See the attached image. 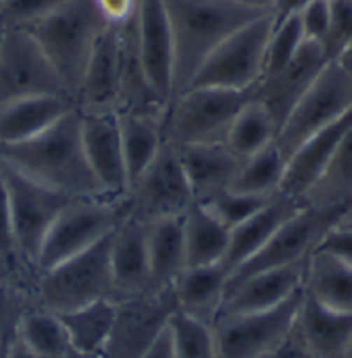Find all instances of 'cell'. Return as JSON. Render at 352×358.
<instances>
[{
  "label": "cell",
  "mask_w": 352,
  "mask_h": 358,
  "mask_svg": "<svg viewBox=\"0 0 352 358\" xmlns=\"http://www.w3.org/2000/svg\"><path fill=\"white\" fill-rule=\"evenodd\" d=\"M0 159L39 183L74 198L107 196L85 157L78 108L27 143L0 146Z\"/></svg>",
  "instance_id": "6da1fadb"
},
{
  "label": "cell",
  "mask_w": 352,
  "mask_h": 358,
  "mask_svg": "<svg viewBox=\"0 0 352 358\" xmlns=\"http://www.w3.org/2000/svg\"><path fill=\"white\" fill-rule=\"evenodd\" d=\"M174 36V97H177L211 52L249 21L268 15L235 0H163Z\"/></svg>",
  "instance_id": "7a4b0ae2"
},
{
  "label": "cell",
  "mask_w": 352,
  "mask_h": 358,
  "mask_svg": "<svg viewBox=\"0 0 352 358\" xmlns=\"http://www.w3.org/2000/svg\"><path fill=\"white\" fill-rule=\"evenodd\" d=\"M107 25L93 0H64L56 10L25 27L74 101L93 45Z\"/></svg>",
  "instance_id": "3957f363"
},
{
  "label": "cell",
  "mask_w": 352,
  "mask_h": 358,
  "mask_svg": "<svg viewBox=\"0 0 352 358\" xmlns=\"http://www.w3.org/2000/svg\"><path fill=\"white\" fill-rule=\"evenodd\" d=\"M251 97L253 89H185L165 108V113L161 117L163 141L174 148L190 144L225 143L235 115Z\"/></svg>",
  "instance_id": "277c9868"
},
{
  "label": "cell",
  "mask_w": 352,
  "mask_h": 358,
  "mask_svg": "<svg viewBox=\"0 0 352 358\" xmlns=\"http://www.w3.org/2000/svg\"><path fill=\"white\" fill-rule=\"evenodd\" d=\"M109 245L111 235L62 264L39 272L36 278V307L52 313H66L99 299H113Z\"/></svg>",
  "instance_id": "5b68a950"
},
{
  "label": "cell",
  "mask_w": 352,
  "mask_h": 358,
  "mask_svg": "<svg viewBox=\"0 0 352 358\" xmlns=\"http://www.w3.org/2000/svg\"><path fill=\"white\" fill-rule=\"evenodd\" d=\"M126 216V196L72 200L54 218L52 227L45 233V239L37 253L36 276L106 239Z\"/></svg>",
  "instance_id": "8992f818"
},
{
  "label": "cell",
  "mask_w": 352,
  "mask_h": 358,
  "mask_svg": "<svg viewBox=\"0 0 352 358\" xmlns=\"http://www.w3.org/2000/svg\"><path fill=\"white\" fill-rule=\"evenodd\" d=\"M274 27L272 13L262 15L249 21L241 29L227 37L211 52V56L202 62V66L194 74L192 87H216V89H233L249 91L258 85L264 71V56L268 48V39Z\"/></svg>",
  "instance_id": "52a82bcc"
},
{
  "label": "cell",
  "mask_w": 352,
  "mask_h": 358,
  "mask_svg": "<svg viewBox=\"0 0 352 358\" xmlns=\"http://www.w3.org/2000/svg\"><path fill=\"white\" fill-rule=\"evenodd\" d=\"M0 173L4 178L10 200L13 233L19 259L36 274L37 253L45 239L48 229L52 227L54 218L60 215V210L76 198L39 183L2 159Z\"/></svg>",
  "instance_id": "ba28073f"
},
{
  "label": "cell",
  "mask_w": 352,
  "mask_h": 358,
  "mask_svg": "<svg viewBox=\"0 0 352 358\" xmlns=\"http://www.w3.org/2000/svg\"><path fill=\"white\" fill-rule=\"evenodd\" d=\"M351 109L352 80L338 62L330 60L284 117L276 134L279 148L288 159L309 136L334 124Z\"/></svg>",
  "instance_id": "9c48e42d"
},
{
  "label": "cell",
  "mask_w": 352,
  "mask_h": 358,
  "mask_svg": "<svg viewBox=\"0 0 352 358\" xmlns=\"http://www.w3.org/2000/svg\"><path fill=\"white\" fill-rule=\"evenodd\" d=\"M305 290H297L284 303L251 313L218 315L212 322L216 357L260 358L272 350L297 323Z\"/></svg>",
  "instance_id": "30bf717a"
},
{
  "label": "cell",
  "mask_w": 352,
  "mask_h": 358,
  "mask_svg": "<svg viewBox=\"0 0 352 358\" xmlns=\"http://www.w3.org/2000/svg\"><path fill=\"white\" fill-rule=\"evenodd\" d=\"M344 208L346 206L319 208V206L301 204L274 231V235L266 241V245L229 276L227 287L260 270L305 262L316 251L317 243L325 235V231L340 220Z\"/></svg>",
  "instance_id": "8fae6325"
},
{
  "label": "cell",
  "mask_w": 352,
  "mask_h": 358,
  "mask_svg": "<svg viewBox=\"0 0 352 358\" xmlns=\"http://www.w3.org/2000/svg\"><path fill=\"white\" fill-rule=\"evenodd\" d=\"M36 95L71 97L34 36L23 27H6L0 39V108Z\"/></svg>",
  "instance_id": "7c38bea8"
},
{
  "label": "cell",
  "mask_w": 352,
  "mask_h": 358,
  "mask_svg": "<svg viewBox=\"0 0 352 358\" xmlns=\"http://www.w3.org/2000/svg\"><path fill=\"white\" fill-rule=\"evenodd\" d=\"M176 309L171 287L118 301L115 320L99 358H142L167 329Z\"/></svg>",
  "instance_id": "4fadbf2b"
},
{
  "label": "cell",
  "mask_w": 352,
  "mask_h": 358,
  "mask_svg": "<svg viewBox=\"0 0 352 358\" xmlns=\"http://www.w3.org/2000/svg\"><path fill=\"white\" fill-rule=\"evenodd\" d=\"M128 215L150 222L163 216L183 215L196 200L177 157V150L163 141L161 150L126 194Z\"/></svg>",
  "instance_id": "5bb4252c"
},
{
  "label": "cell",
  "mask_w": 352,
  "mask_h": 358,
  "mask_svg": "<svg viewBox=\"0 0 352 358\" xmlns=\"http://www.w3.org/2000/svg\"><path fill=\"white\" fill-rule=\"evenodd\" d=\"M136 50L142 72L155 97L167 108L174 99V36L163 0H139Z\"/></svg>",
  "instance_id": "9a60e30c"
},
{
  "label": "cell",
  "mask_w": 352,
  "mask_h": 358,
  "mask_svg": "<svg viewBox=\"0 0 352 358\" xmlns=\"http://www.w3.org/2000/svg\"><path fill=\"white\" fill-rule=\"evenodd\" d=\"M80 111V109H78ZM85 157L101 189L111 198L128 194V173L122 150L118 111H80Z\"/></svg>",
  "instance_id": "2e32d148"
},
{
  "label": "cell",
  "mask_w": 352,
  "mask_h": 358,
  "mask_svg": "<svg viewBox=\"0 0 352 358\" xmlns=\"http://www.w3.org/2000/svg\"><path fill=\"white\" fill-rule=\"evenodd\" d=\"M122 27L124 25H107L93 45L76 91V108L80 111H118L120 108Z\"/></svg>",
  "instance_id": "e0dca14e"
},
{
  "label": "cell",
  "mask_w": 352,
  "mask_h": 358,
  "mask_svg": "<svg viewBox=\"0 0 352 358\" xmlns=\"http://www.w3.org/2000/svg\"><path fill=\"white\" fill-rule=\"evenodd\" d=\"M146 227L148 222L128 215L111 233L109 262L115 301L153 292Z\"/></svg>",
  "instance_id": "ac0fdd59"
},
{
  "label": "cell",
  "mask_w": 352,
  "mask_h": 358,
  "mask_svg": "<svg viewBox=\"0 0 352 358\" xmlns=\"http://www.w3.org/2000/svg\"><path fill=\"white\" fill-rule=\"evenodd\" d=\"M305 264L307 259L299 264L281 266V268L260 270L229 285L225 290V299L218 309V315L264 311V309H272L281 305L288 296H293L297 290L303 288Z\"/></svg>",
  "instance_id": "d6986e66"
},
{
  "label": "cell",
  "mask_w": 352,
  "mask_h": 358,
  "mask_svg": "<svg viewBox=\"0 0 352 358\" xmlns=\"http://www.w3.org/2000/svg\"><path fill=\"white\" fill-rule=\"evenodd\" d=\"M328 62L330 60L325 58L323 48L316 41L305 39V43L301 45L297 56L281 72L258 80V85L253 87V97L260 99L268 108L276 126L281 128L288 111L299 101V97L305 93V89L311 85L317 72L321 71Z\"/></svg>",
  "instance_id": "ffe728a7"
},
{
  "label": "cell",
  "mask_w": 352,
  "mask_h": 358,
  "mask_svg": "<svg viewBox=\"0 0 352 358\" xmlns=\"http://www.w3.org/2000/svg\"><path fill=\"white\" fill-rule=\"evenodd\" d=\"M351 128L352 109L301 144L288 157L281 194L303 204V198L316 185L317 179L321 178V173L325 171L328 163L336 155L338 146L351 132Z\"/></svg>",
  "instance_id": "44dd1931"
},
{
  "label": "cell",
  "mask_w": 352,
  "mask_h": 358,
  "mask_svg": "<svg viewBox=\"0 0 352 358\" xmlns=\"http://www.w3.org/2000/svg\"><path fill=\"white\" fill-rule=\"evenodd\" d=\"M176 150L196 202L229 189L244 163L225 143L190 144Z\"/></svg>",
  "instance_id": "7402d4cb"
},
{
  "label": "cell",
  "mask_w": 352,
  "mask_h": 358,
  "mask_svg": "<svg viewBox=\"0 0 352 358\" xmlns=\"http://www.w3.org/2000/svg\"><path fill=\"white\" fill-rule=\"evenodd\" d=\"M74 108V99L66 95H36L2 106L0 146L21 144L36 138Z\"/></svg>",
  "instance_id": "603a6c76"
},
{
  "label": "cell",
  "mask_w": 352,
  "mask_h": 358,
  "mask_svg": "<svg viewBox=\"0 0 352 358\" xmlns=\"http://www.w3.org/2000/svg\"><path fill=\"white\" fill-rule=\"evenodd\" d=\"M297 327L316 358H346L352 340V313L325 307L305 292Z\"/></svg>",
  "instance_id": "cb8c5ba5"
},
{
  "label": "cell",
  "mask_w": 352,
  "mask_h": 358,
  "mask_svg": "<svg viewBox=\"0 0 352 358\" xmlns=\"http://www.w3.org/2000/svg\"><path fill=\"white\" fill-rule=\"evenodd\" d=\"M301 206V202L279 194L274 196L262 210H258L253 216H249L241 224L231 229V237H229V248L223 257V268L229 272V276L241 266L246 264L251 255H255L258 251L266 245V241L274 235V231L281 227L282 222L293 215L297 208Z\"/></svg>",
  "instance_id": "d4e9b609"
},
{
  "label": "cell",
  "mask_w": 352,
  "mask_h": 358,
  "mask_svg": "<svg viewBox=\"0 0 352 358\" xmlns=\"http://www.w3.org/2000/svg\"><path fill=\"white\" fill-rule=\"evenodd\" d=\"M227 282L229 272L223 268V264L183 268L171 285L177 309L212 323L223 305Z\"/></svg>",
  "instance_id": "484cf974"
},
{
  "label": "cell",
  "mask_w": 352,
  "mask_h": 358,
  "mask_svg": "<svg viewBox=\"0 0 352 358\" xmlns=\"http://www.w3.org/2000/svg\"><path fill=\"white\" fill-rule=\"evenodd\" d=\"M146 248L153 290L171 287L185 268L183 215L150 220L146 227Z\"/></svg>",
  "instance_id": "4316f807"
},
{
  "label": "cell",
  "mask_w": 352,
  "mask_h": 358,
  "mask_svg": "<svg viewBox=\"0 0 352 358\" xmlns=\"http://www.w3.org/2000/svg\"><path fill=\"white\" fill-rule=\"evenodd\" d=\"M231 229L225 227L202 202H194L183 213L185 268L220 264L229 248Z\"/></svg>",
  "instance_id": "83f0119b"
},
{
  "label": "cell",
  "mask_w": 352,
  "mask_h": 358,
  "mask_svg": "<svg viewBox=\"0 0 352 358\" xmlns=\"http://www.w3.org/2000/svg\"><path fill=\"white\" fill-rule=\"evenodd\" d=\"M303 290L325 307L352 313V266L316 250L305 264Z\"/></svg>",
  "instance_id": "f1b7e54d"
},
{
  "label": "cell",
  "mask_w": 352,
  "mask_h": 358,
  "mask_svg": "<svg viewBox=\"0 0 352 358\" xmlns=\"http://www.w3.org/2000/svg\"><path fill=\"white\" fill-rule=\"evenodd\" d=\"M128 187L141 178L163 146L161 117L142 111H118Z\"/></svg>",
  "instance_id": "f546056e"
},
{
  "label": "cell",
  "mask_w": 352,
  "mask_h": 358,
  "mask_svg": "<svg viewBox=\"0 0 352 358\" xmlns=\"http://www.w3.org/2000/svg\"><path fill=\"white\" fill-rule=\"evenodd\" d=\"M115 307L118 301L99 299L78 309L58 313L66 327L72 350L89 357H99L115 320Z\"/></svg>",
  "instance_id": "4dcf8cb0"
},
{
  "label": "cell",
  "mask_w": 352,
  "mask_h": 358,
  "mask_svg": "<svg viewBox=\"0 0 352 358\" xmlns=\"http://www.w3.org/2000/svg\"><path fill=\"white\" fill-rule=\"evenodd\" d=\"M15 334L39 358H64L71 352V340L58 313L34 307L21 313Z\"/></svg>",
  "instance_id": "1f68e13d"
},
{
  "label": "cell",
  "mask_w": 352,
  "mask_h": 358,
  "mask_svg": "<svg viewBox=\"0 0 352 358\" xmlns=\"http://www.w3.org/2000/svg\"><path fill=\"white\" fill-rule=\"evenodd\" d=\"M276 134L279 126L272 113L260 99L251 97L235 115L225 144L244 161L264 146L276 143Z\"/></svg>",
  "instance_id": "d6a6232c"
},
{
  "label": "cell",
  "mask_w": 352,
  "mask_h": 358,
  "mask_svg": "<svg viewBox=\"0 0 352 358\" xmlns=\"http://www.w3.org/2000/svg\"><path fill=\"white\" fill-rule=\"evenodd\" d=\"M352 200V128L340 143L336 155L328 163L325 171L316 185L303 198V204L319 208L346 206Z\"/></svg>",
  "instance_id": "836d02e7"
},
{
  "label": "cell",
  "mask_w": 352,
  "mask_h": 358,
  "mask_svg": "<svg viewBox=\"0 0 352 358\" xmlns=\"http://www.w3.org/2000/svg\"><path fill=\"white\" fill-rule=\"evenodd\" d=\"M286 163H288V159L284 157L279 144H268L262 150L244 159L239 173L231 187L237 192H244V194L272 198V196L281 194Z\"/></svg>",
  "instance_id": "e575fe53"
},
{
  "label": "cell",
  "mask_w": 352,
  "mask_h": 358,
  "mask_svg": "<svg viewBox=\"0 0 352 358\" xmlns=\"http://www.w3.org/2000/svg\"><path fill=\"white\" fill-rule=\"evenodd\" d=\"M174 358H218L212 323L176 309L167 323Z\"/></svg>",
  "instance_id": "d590c367"
},
{
  "label": "cell",
  "mask_w": 352,
  "mask_h": 358,
  "mask_svg": "<svg viewBox=\"0 0 352 358\" xmlns=\"http://www.w3.org/2000/svg\"><path fill=\"white\" fill-rule=\"evenodd\" d=\"M303 43H305V36H303V27H301L297 13L274 21L272 34L268 39V48H266V56H264L262 78H268L281 72L297 56Z\"/></svg>",
  "instance_id": "8d00e7d4"
},
{
  "label": "cell",
  "mask_w": 352,
  "mask_h": 358,
  "mask_svg": "<svg viewBox=\"0 0 352 358\" xmlns=\"http://www.w3.org/2000/svg\"><path fill=\"white\" fill-rule=\"evenodd\" d=\"M279 196V194H276ZM274 198V196H272ZM272 198L266 196H253V194H244L237 192L233 187L212 196L209 200H204L202 204L216 216L225 227L233 229L237 224H241L249 216H253L258 210H262Z\"/></svg>",
  "instance_id": "74e56055"
},
{
  "label": "cell",
  "mask_w": 352,
  "mask_h": 358,
  "mask_svg": "<svg viewBox=\"0 0 352 358\" xmlns=\"http://www.w3.org/2000/svg\"><path fill=\"white\" fill-rule=\"evenodd\" d=\"M330 29L321 48L328 60H336L352 43V0H330Z\"/></svg>",
  "instance_id": "f35d334b"
},
{
  "label": "cell",
  "mask_w": 352,
  "mask_h": 358,
  "mask_svg": "<svg viewBox=\"0 0 352 358\" xmlns=\"http://www.w3.org/2000/svg\"><path fill=\"white\" fill-rule=\"evenodd\" d=\"M64 0H0V21L6 27H29L56 10Z\"/></svg>",
  "instance_id": "ab89813d"
},
{
  "label": "cell",
  "mask_w": 352,
  "mask_h": 358,
  "mask_svg": "<svg viewBox=\"0 0 352 358\" xmlns=\"http://www.w3.org/2000/svg\"><path fill=\"white\" fill-rule=\"evenodd\" d=\"M330 15H332L330 0H311L297 13L303 27V36L307 41H316L319 45L323 43L330 29Z\"/></svg>",
  "instance_id": "60d3db41"
},
{
  "label": "cell",
  "mask_w": 352,
  "mask_h": 358,
  "mask_svg": "<svg viewBox=\"0 0 352 358\" xmlns=\"http://www.w3.org/2000/svg\"><path fill=\"white\" fill-rule=\"evenodd\" d=\"M0 262L8 268L23 266L15 245V233H13V216H10V200L6 192V183L0 173Z\"/></svg>",
  "instance_id": "b9f144b4"
},
{
  "label": "cell",
  "mask_w": 352,
  "mask_h": 358,
  "mask_svg": "<svg viewBox=\"0 0 352 358\" xmlns=\"http://www.w3.org/2000/svg\"><path fill=\"white\" fill-rule=\"evenodd\" d=\"M316 250L325 251L338 259H342L344 264L352 266V224L338 220L336 224H332L325 235L319 239Z\"/></svg>",
  "instance_id": "7bdbcfd3"
},
{
  "label": "cell",
  "mask_w": 352,
  "mask_h": 358,
  "mask_svg": "<svg viewBox=\"0 0 352 358\" xmlns=\"http://www.w3.org/2000/svg\"><path fill=\"white\" fill-rule=\"evenodd\" d=\"M260 358H316L311 355V350L307 348V344H305V340H303V336H301V331H299V327H297V323L293 325V329L282 338L281 342L272 348V350H268L266 355H262Z\"/></svg>",
  "instance_id": "ee69618b"
},
{
  "label": "cell",
  "mask_w": 352,
  "mask_h": 358,
  "mask_svg": "<svg viewBox=\"0 0 352 358\" xmlns=\"http://www.w3.org/2000/svg\"><path fill=\"white\" fill-rule=\"evenodd\" d=\"M109 25L128 23L139 8V0H93Z\"/></svg>",
  "instance_id": "f6af8a7d"
},
{
  "label": "cell",
  "mask_w": 352,
  "mask_h": 358,
  "mask_svg": "<svg viewBox=\"0 0 352 358\" xmlns=\"http://www.w3.org/2000/svg\"><path fill=\"white\" fill-rule=\"evenodd\" d=\"M6 358H39L34 355L25 344L23 340L15 334V325L10 329V336H8V346H6Z\"/></svg>",
  "instance_id": "bcb514c9"
},
{
  "label": "cell",
  "mask_w": 352,
  "mask_h": 358,
  "mask_svg": "<svg viewBox=\"0 0 352 358\" xmlns=\"http://www.w3.org/2000/svg\"><path fill=\"white\" fill-rule=\"evenodd\" d=\"M307 2H311V0H276L274 2V8H272V17H274V21H279V19H284L288 15H295Z\"/></svg>",
  "instance_id": "7dc6e473"
},
{
  "label": "cell",
  "mask_w": 352,
  "mask_h": 358,
  "mask_svg": "<svg viewBox=\"0 0 352 358\" xmlns=\"http://www.w3.org/2000/svg\"><path fill=\"white\" fill-rule=\"evenodd\" d=\"M142 358H174L171 344H169V336H167V329L159 336V340L150 346V350H148V352H146Z\"/></svg>",
  "instance_id": "c3c4849f"
},
{
  "label": "cell",
  "mask_w": 352,
  "mask_h": 358,
  "mask_svg": "<svg viewBox=\"0 0 352 358\" xmlns=\"http://www.w3.org/2000/svg\"><path fill=\"white\" fill-rule=\"evenodd\" d=\"M239 4H244L247 8H253V10H260V13H272L274 8V2L276 0H235Z\"/></svg>",
  "instance_id": "681fc988"
},
{
  "label": "cell",
  "mask_w": 352,
  "mask_h": 358,
  "mask_svg": "<svg viewBox=\"0 0 352 358\" xmlns=\"http://www.w3.org/2000/svg\"><path fill=\"white\" fill-rule=\"evenodd\" d=\"M334 62H338V66L342 69V71L349 74V78L352 80V43L334 60Z\"/></svg>",
  "instance_id": "f907efd6"
},
{
  "label": "cell",
  "mask_w": 352,
  "mask_h": 358,
  "mask_svg": "<svg viewBox=\"0 0 352 358\" xmlns=\"http://www.w3.org/2000/svg\"><path fill=\"white\" fill-rule=\"evenodd\" d=\"M8 336H10V329L6 334L0 336V358H6V346H8Z\"/></svg>",
  "instance_id": "816d5d0a"
},
{
  "label": "cell",
  "mask_w": 352,
  "mask_h": 358,
  "mask_svg": "<svg viewBox=\"0 0 352 358\" xmlns=\"http://www.w3.org/2000/svg\"><path fill=\"white\" fill-rule=\"evenodd\" d=\"M340 220L342 222H349V224H352V200L346 204V208H344V213H342V216H340Z\"/></svg>",
  "instance_id": "f5cc1de1"
},
{
  "label": "cell",
  "mask_w": 352,
  "mask_h": 358,
  "mask_svg": "<svg viewBox=\"0 0 352 358\" xmlns=\"http://www.w3.org/2000/svg\"><path fill=\"white\" fill-rule=\"evenodd\" d=\"M64 358H99V357H89V355H80V352H76V350H71V352H69Z\"/></svg>",
  "instance_id": "db71d44e"
},
{
  "label": "cell",
  "mask_w": 352,
  "mask_h": 358,
  "mask_svg": "<svg viewBox=\"0 0 352 358\" xmlns=\"http://www.w3.org/2000/svg\"><path fill=\"white\" fill-rule=\"evenodd\" d=\"M4 31H6V25L0 21V39H2V36H4Z\"/></svg>",
  "instance_id": "11a10c76"
},
{
  "label": "cell",
  "mask_w": 352,
  "mask_h": 358,
  "mask_svg": "<svg viewBox=\"0 0 352 358\" xmlns=\"http://www.w3.org/2000/svg\"><path fill=\"white\" fill-rule=\"evenodd\" d=\"M346 358H352V340H351V346H349V352H346Z\"/></svg>",
  "instance_id": "9f6ffc18"
}]
</instances>
